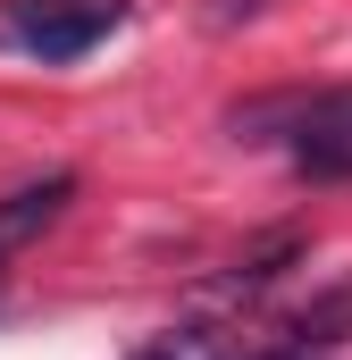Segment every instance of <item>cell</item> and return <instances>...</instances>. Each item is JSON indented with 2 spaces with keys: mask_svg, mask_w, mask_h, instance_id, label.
I'll return each instance as SVG.
<instances>
[{
  "mask_svg": "<svg viewBox=\"0 0 352 360\" xmlns=\"http://www.w3.org/2000/svg\"><path fill=\"white\" fill-rule=\"evenodd\" d=\"M118 17H126V0H0V42L42 68H68L118 34Z\"/></svg>",
  "mask_w": 352,
  "mask_h": 360,
  "instance_id": "1",
  "label": "cell"
},
{
  "mask_svg": "<svg viewBox=\"0 0 352 360\" xmlns=\"http://www.w3.org/2000/svg\"><path fill=\"white\" fill-rule=\"evenodd\" d=\"M235 117H285V151L294 168L319 184L352 176V92H319V101H277V109H235Z\"/></svg>",
  "mask_w": 352,
  "mask_h": 360,
  "instance_id": "2",
  "label": "cell"
},
{
  "mask_svg": "<svg viewBox=\"0 0 352 360\" xmlns=\"http://www.w3.org/2000/svg\"><path fill=\"white\" fill-rule=\"evenodd\" d=\"M68 193H76V176H42V184H25V193H8V210H0V243L51 226V218L68 210Z\"/></svg>",
  "mask_w": 352,
  "mask_h": 360,
  "instance_id": "3",
  "label": "cell"
},
{
  "mask_svg": "<svg viewBox=\"0 0 352 360\" xmlns=\"http://www.w3.org/2000/svg\"><path fill=\"white\" fill-rule=\"evenodd\" d=\"M126 360H227V344H218V327H168V335L134 344Z\"/></svg>",
  "mask_w": 352,
  "mask_h": 360,
  "instance_id": "4",
  "label": "cell"
},
{
  "mask_svg": "<svg viewBox=\"0 0 352 360\" xmlns=\"http://www.w3.org/2000/svg\"><path fill=\"white\" fill-rule=\"evenodd\" d=\"M268 0H218V25H244V17H260Z\"/></svg>",
  "mask_w": 352,
  "mask_h": 360,
  "instance_id": "5",
  "label": "cell"
},
{
  "mask_svg": "<svg viewBox=\"0 0 352 360\" xmlns=\"http://www.w3.org/2000/svg\"><path fill=\"white\" fill-rule=\"evenodd\" d=\"M268 360H302V352H268Z\"/></svg>",
  "mask_w": 352,
  "mask_h": 360,
  "instance_id": "6",
  "label": "cell"
}]
</instances>
